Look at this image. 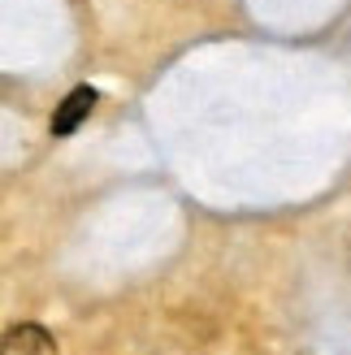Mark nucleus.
<instances>
[{
	"instance_id": "nucleus-2",
	"label": "nucleus",
	"mask_w": 351,
	"mask_h": 355,
	"mask_svg": "<svg viewBox=\"0 0 351 355\" xmlns=\"http://www.w3.org/2000/svg\"><path fill=\"white\" fill-rule=\"evenodd\" d=\"M0 355H57V338L44 325H13L0 338Z\"/></svg>"
},
{
	"instance_id": "nucleus-1",
	"label": "nucleus",
	"mask_w": 351,
	"mask_h": 355,
	"mask_svg": "<svg viewBox=\"0 0 351 355\" xmlns=\"http://www.w3.org/2000/svg\"><path fill=\"white\" fill-rule=\"evenodd\" d=\"M96 87H74V92H69L61 104H57V113H52V135H74L78 126L87 117H92V109H96Z\"/></svg>"
}]
</instances>
